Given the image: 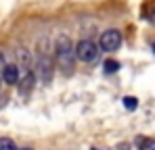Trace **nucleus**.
<instances>
[{"label": "nucleus", "instance_id": "obj_1", "mask_svg": "<svg viewBox=\"0 0 155 150\" xmlns=\"http://www.w3.org/2000/svg\"><path fill=\"white\" fill-rule=\"evenodd\" d=\"M54 58H57L59 67H61L65 73H69V71L74 69V63H76L78 56H76V44L71 42L69 36L61 33V36L57 38V42H54Z\"/></svg>", "mask_w": 155, "mask_h": 150}, {"label": "nucleus", "instance_id": "obj_2", "mask_svg": "<svg viewBox=\"0 0 155 150\" xmlns=\"http://www.w3.org/2000/svg\"><path fill=\"white\" fill-rule=\"evenodd\" d=\"M99 48L101 46H97L92 40H80L76 44V56L78 61H82V63H94L97 61V56H99Z\"/></svg>", "mask_w": 155, "mask_h": 150}, {"label": "nucleus", "instance_id": "obj_3", "mask_svg": "<svg viewBox=\"0 0 155 150\" xmlns=\"http://www.w3.org/2000/svg\"><path fill=\"white\" fill-rule=\"evenodd\" d=\"M99 46L105 52H115V50L122 46V33L117 29H107L101 33V40H99Z\"/></svg>", "mask_w": 155, "mask_h": 150}, {"label": "nucleus", "instance_id": "obj_4", "mask_svg": "<svg viewBox=\"0 0 155 150\" xmlns=\"http://www.w3.org/2000/svg\"><path fill=\"white\" fill-rule=\"evenodd\" d=\"M2 79H4L6 83L15 86V83L19 81V67H17V65H6L4 71H2Z\"/></svg>", "mask_w": 155, "mask_h": 150}, {"label": "nucleus", "instance_id": "obj_5", "mask_svg": "<svg viewBox=\"0 0 155 150\" xmlns=\"http://www.w3.org/2000/svg\"><path fill=\"white\" fill-rule=\"evenodd\" d=\"M136 150H155V140H149V138H136Z\"/></svg>", "mask_w": 155, "mask_h": 150}, {"label": "nucleus", "instance_id": "obj_6", "mask_svg": "<svg viewBox=\"0 0 155 150\" xmlns=\"http://www.w3.org/2000/svg\"><path fill=\"white\" fill-rule=\"evenodd\" d=\"M0 150H17V146L11 138H0Z\"/></svg>", "mask_w": 155, "mask_h": 150}, {"label": "nucleus", "instance_id": "obj_7", "mask_svg": "<svg viewBox=\"0 0 155 150\" xmlns=\"http://www.w3.org/2000/svg\"><path fill=\"white\" fill-rule=\"evenodd\" d=\"M103 67H105V71H107V73H115V71L120 69V63H117V61H105Z\"/></svg>", "mask_w": 155, "mask_h": 150}, {"label": "nucleus", "instance_id": "obj_8", "mask_svg": "<svg viewBox=\"0 0 155 150\" xmlns=\"http://www.w3.org/2000/svg\"><path fill=\"white\" fill-rule=\"evenodd\" d=\"M124 106H126L128 111H134V108L138 106V100L134 98V96H126V98H124Z\"/></svg>", "mask_w": 155, "mask_h": 150}, {"label": "nucleus", "instance_id": "obj_9", "mask_svg": "<svg viewBox=\"0 0 155 150\" xmlns=\"http://www.w3.org/2000/svg\"><path fill=\"white\" fill-rule=\"evenodd\" d=\"M21 83H23V92H27V90L31 88V83H34V73H29V71H27V73H25V77H23V81H21Z\"/></svg>", "mask_w": 155, "mask_h": 150}, {"label": "nucleus", "instance_id": "obj_10", "mask_svg": "<svg viewBox=\"0 0 155 150\" xmlns=\"http://www.w3.org/2000/svg\"><path fill=\"white\" fill-rule=\"evenodd\" d=\"M4 67H6V63H4V54L0 52V71H4Z\"/></svg>", "mask_w": 155, "mask_h": 150}, {"label": "nucleus", "instance_id": "obj_11", "mask_svg": "<svg viewBox=\"0 0 155 150\" xmlns=\"http://www.w3.org/2000/svg\"><path fill=\"white\" fill-rule=\"evenodd\" d=\"M115 150H130V146H128V144H120Z\"/></svg>", "mask_w": 155, "mask_h": 150}, {"label": "nucleus", "instance_id": "obj_12", "mask_svg": "<svg viewBox=\"0 0 155 150\" xmlns=\"http://www.w3.org/2000/svg\"><path fill=\"white\" fill-rule=\"evenodd\" d=\"M153 52H155V44H153Z\"/></svg>", "mask_w": 155, "mask_h": 150}, {"label": "nucleus", "instance_id": "obj_13", "mask_svg": "<svg viewBox=\"0 0 155 150\" xmlns=\"http://www.w3.org/2000/svg\"><path fill=\"white\" fill-rule=\"evenodd\" d=\"M23 150H31V148H23Z\"/></svg>", "mask_w": 155, "mask_h": 150}, {"label": "nucleus", "instance_id": "obj_14", "mask_svg": "<svg viewBox=\"0 0 155 150\" xmlns=\"http://www.w3.org/2000/svg\"><path fill=\"white\" fill-rule=\"evenodd\" d=\"M92 150H97V148H92Z\"/></svg>", "mask_w": 155, "mask_h": 150}]
</instances>
